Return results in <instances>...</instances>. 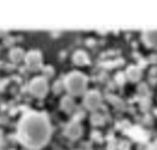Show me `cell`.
<instances>
[{
  "label": "cell",
  "instance_id": "2",
  "mask_svg": "<svg viewBox=\"0 0 157 150\" xmlns=\"http://www.w3.org/2000/svg\"><path fill=\"white\" fill-rule=\"evenodd\" d=\"M64 84H65L66 90L71 95H80L86 89L87 77L80 71H72L65 77Z\"/></svg>",
  "mask_w": 157,
  "mask_h": 150
},
{
  "label": "cell",
  "instance_id": "1",
  "mask_svg": "<svg viewBox=\"0 0 157 150\" xmlns=\"http://www.w3.org/2000/svg\"><path fill=\"white\" fill-rule=\"evenodd\" d=\"M17 136L26 148L32 150L40 149L50 138L48 117L39 112L26 113L18 123Z\"/></svg>",
  "mask_w": 157,
  "mask_h": 150
},
{
  "label": "cell",
  "instance_id": "3",
  "mask_svg": "<svg viewBox=\"0 0 157 150\" xmlns=\"http://www.w3.org/2000/svg\"><path fill=\"white\" fill-rule=\"evenodd\" d=\"M29 91L36 97H44L48 91V84L44 77H34L29 84Z\"/></svg>",
  "mask_w": 157,
  "mask_h": 150
},
{
  "label": "cell",
  "instance_id": "10",
  "mask_svg": "<svg viewBox=\"0 0 157 150\" xmlns=\"http://www.w3.org/2000/svg\"><path fill=\"white\" fill-rule=\"evenodd\" d=\"M61 108H63L65 112H71V111H74L75 103H74L72 98H70L69 96L64 97V98L61 100Z\"/></svg>",
  "mask_w": 157,
  "mask_h": 150
},
{
  "label": "cell",
  "instance_id": "4",
  "mask_svg": "<svg viewBox=\"0 0 157 150\" xmlns=\"http://www.w3.org/2000/svg\"><path fill=\"white\" fill-rule=\"evenodd\" d=\"M25 61H26V65L32 69V70H36L40 66V63H42V55L38 50H31L29 53L26 54L25 57Z\"/></svg>",
  "mask_w": 157,
  "mask_h": 150
},
{
  "label": "cell",
  "instance_id": "12",
  "mask_svg": "<svg viewBox=\"0 0 157 150\" xmlns=\"http://www.w3.org/2000/svg\"><path fill=\"white\" fill-rule=\"evenodd\" d=\"M102 117L101 116H98V114H93L92 116V123L93 124H101L102 123Z\"/></svg>",
  "mask_w": 157,
  "mask_h": 150
},
{
  "label": "cell",
  "instance_id": "11",
  "mask_svg": "<svg viewBox=\"0 0 157 150\" xmlns=\"http://www.w3.org/2000/svg\"><path fill=\"white\" fill-rule=\"evenodd\" d=\"M10 58H11L12 61L17 63V61H20V60L23 58V52H22L21 49H18V48H15V49L11 50V53H10Z\"/></svg>",
  "mask_w": 157,
  "mask_h": 150
},
{
  "label": "cell",
  "instance_id": "9",
  "mask_svg": "<svg viewBox=\"0 0 157 150\" xmlns=\"http://www.w3.org/2000/svg\"><path fill=\"white\" fill-rule=\"evenodd\" d=\"M126 74H128L129 79L132 80V81H137V80L141 77V70H140L139 68H136V66H130V68L128 69Z\"/></svg>",
  "mask_w": 157,
  "mask_h": 150
},
{
  "label": "cell",
  "instance_id": "6",
  "mask_svg": "<svg viewBox=\"0 0 157 150\" xmlns=\"http://www.w3.org/2000/svg\"><path fill=\"white\" fill-rule=\"evenodd\" d=\"M82 133V128L78 123L76 122H72V123H69L66 127H65V135L69 136L70 139H76L81 135Z\"/></svg>",
  "mask_w": 157,
  "mask_h": 150
},
{
  "label": "cell",
  "instance_id": "7",
  "mask_svg": "<svg viewBox=\"0 0 157 150\" xmlns=\"http://www.w3.org/2000/svg\"><path fill=\"white\" fill-rule=\"evenodd\" d=\"M142 41L148 47H157V30H148L142 33Z\"/></svg>",
  "mask_w": 157,
  "mask_h": 150
},
{
  "label": "cell",
  "instance_id": "8",
  "mask_svg": "<svg viewBox=\"0 0 157 150\" xmlns=\"http://www.w3.org/2000/svg\"><path fill=\"white\" fill-rule=\"evenodd\" d=\"M72 60L77 65H85V64L88 63V57H87V54L83 50H77V52L74 53Z\"/></svg>",
  "mask_w": 157,
  "mask_h": 150
},
{
  "label": "cell",
  "instance_id": "5",
  "mask_svg": "<svg viewBox=\"0 0 157 150\" xmlns=\"http://www.w3.org/2000/svg\"><path fill=\"white\" fill-rule=\"evenodd\" d=\"M83 103H85V106H86L87 108H90V109L97 108V107L99 106V103H101V96H99V93H98L97 91H94V90L88 91V92L86 93L85 98H83Z\"/></svg>",
  "mask_w": 157,
  "mask_h": 150
}]
</instances>
